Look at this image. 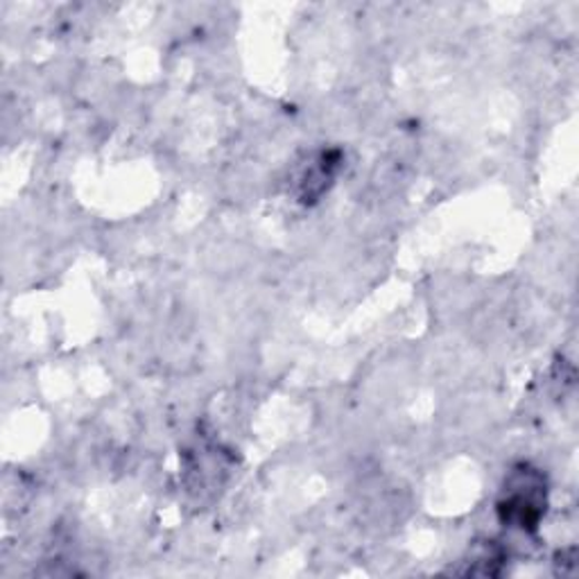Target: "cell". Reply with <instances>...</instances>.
Listing matches in <instances>:
<instances>
[{"label":"cell","instance_id":"obj_1","mask_svg":"<svg viewBox=\"0 0 579 579\" xmlns=\"http://www.w3.org/2000/svg\"><path fill=\"white\" fill-rule=\"evenodd\" d=\"M548 507V482L546 475L532 464H516L501 489L496 503L498 521L505 527L534 534L539 529Z\"/></svg>","mask_w":579,"mask_h":579},{"label":"cell","instance_id":"obj_2","mask_svg":"<svg viewBox=\"0 0 579 579\" xmlns=\"http://www.w3.org/2000/svg\"><path fill=\"white\" fill-rule=\"evenodd\" d=\"M340 165L337 152H322L315 159H310L305 168L297 174V197L303 204L318 202L333 184L335 172Z\"/></svg>","mask_w":579,"mask_h":579},{"label":"cell","instance_id":"obj_3","mask_svg":"<svg viewBox=\"0 0 579 579\" xmlns=\"http://www.w3.org/2000/svg\"><path fill=\"white\" fill-rule=\"evenodd\" d=\"M505 561V550L496 544V542H486L484 546L473 548L471 553V561L467 564V570H462L464 575H498L501 566Z\"/></svg>","mask_w":579,"mask_h":579}]
</instances>
